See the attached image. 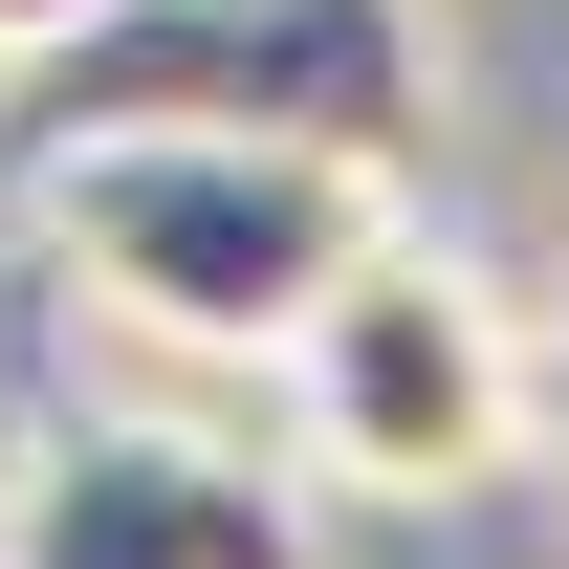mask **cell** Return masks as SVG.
I'll return each instance as SVG.
<instances>
[{"instance_id":"cell-1","label":"cell","mask_w":569,"mask_h":569,"mask_svg":"<svg viewBox=\"0 0 569 569\" xmlns=\"http://www.w3.org/2000/svg\"><path fill=\"white\" fill-rule=\"evenodd\" d=\"M22 176H44V263L176 372H263L329 307V263L395 219L372 153H307V132H67Z\"/></svg>"},{"instance_id":"cell-2","label":"cell","mask_w":569,"mask_h":569,"mask_svg":"<svg viewBox=\"0 0 569 569\" xmlns=\"http://www.w3.org/2000/svg\"><path fill=\"white\" fill-rule=\"evenodd\" d=\"M22 153L67 132H307V153H372L417 176L438 110H460V44L438 0H88L44 67H0Z\"/></svg>"},{"instance_id":"cell-3","label":"cell","mask_w":569,"mask_h":569,"mask_svg":"<svg viewBox=\"0 0 569 569\" xmlns=\"http://www.w3.org/2000/svg\"><path fill=\"white\" fill-rule=\"evenodd\" d=\"M263 372H284V460L329 503H482L503 460H526V329H503V284L460 263V241H417V219H372Z\"/></svg>"},{"instance_id":"cell-4","label":"cell","mask_w":569,"mask_h":569,"mask_svg":"<svg viewBox=\"0 0 569 569\" xmlns=\"http://www.w3.org/2000/svg\"><path fill=\"white\" fill-rule=\"evenodd\" d=\"M0 569H329V482L219 417H44Z\"/></svg>"},{"instance_id":"cell-5","label":"cell","mask_w":569,"mask_h":569,"mask_svg":"<svg viewBox=\"0 0 569 569\" xmlns=\"http://www.w3.org/2000/svg\"><path fill=\"white\" fill-rule=\"evenodd\" d=\"M526 460H569V307L526 329Z\"/></svg>"},{"instance_id":"cell-6","label":"cell","mask_w":569,"mask_h":569,"mask_svg":"<svg viewBox=\"0 0 569 569\" xmlns=\"http://www.w3.org/2000/svg\"><path fill=\"white\" fill-rule=\"evenodd\" d=\"M67 22H88V0H0V67H44V44H67Z\"/></svg>"}]
</instances>
